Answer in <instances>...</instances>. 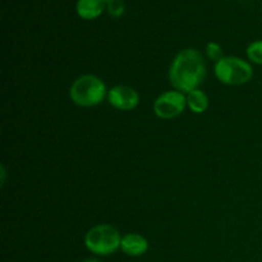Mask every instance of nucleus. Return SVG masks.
I'll return each mask as SVG.
<instances>
[{
	"label": "nucleus",
	"instance_id": "obj_8",
	"mask_svg": "<svg viewBox=\"0 0 262 262\" xmlns=\"http://www.w3.org/2000/svg\"><path fill=\"white\" fill-rule=\"evenodd\" d=\"M106 10V0H77L76 12L79 18L92 20L99 18Z\"/></svg>",
	"mask_w": 262,
	"mask_h": 262
},
{
	"label": "nucleus",
	"instance_id": "obj_7",
	"mask_svg": "<svg viewBox=\"0 0 262 262\" xmlns=\"http://www.w3.org/2000/svg\"><path fill=\"white\" fill-rule=\"evenodd\" d=\"M120 250L128 256L138 257L148 251V241L138 233H127L122 237Z\"/></svg>",
	"mask_w": 262,
	"mask_h": 262
},
{
	"label": "nucleus",
	"instance_id": "obj_9",
	"mask_svg": "<svg viewBox=\"0 0 262 262\" xmlns=\"http://www.w3.org/2000/svg\"><path fill=\"white\" fill-rule=\"evenodd\" d=\"M187 96V107L194 114H202L209 107V96L202 90L197 89L188 92Z\"/></svg>",
	"mask_w": 262,
	"mask_h": 262
},
{
	"label": "nucleus",
	"instance_id": "obj_13",
	"mask_svg": "<svg viewBox=\"0 0 262 262\" xmlns=\"http://www.w3.org/2000/svg\"><path fill=\"white\" fill-rule=\"evenodd\" d=\"M83 262H101V261L96 260V258H87V260H84Z\"/></svg>",
	"mask_w": 262,
	"mask_h": 262
},
{
	"label": "nucleus",
	"instance_id": "obj_5",
	"mask_svg": "<svg viewBox=\"0 0 262 262\" xmlns=\"http://www.w3.org/2000/svg\"><path fill=\"white\" fill-rule=\"evenodd\" d=\"M187 107V96L178 90H170L160 96L154 102V113L160 119H174L179 117Z\"/></svg>",
	"mask_w": 262,
	"mask_h": 262
},
{
	"label": "nucleus",
	"instance_id": "obj_2",
	"mask_svg": "<svg viewBox=\"0 0 262 262\" xmlns=\"http://www.w3.org/2000/svg\"><path fill=\"white\" fill-rule=\"evenodd\" d=\"M106 84L95 74H83L74 79L69 89V97L81 107L97 106L107 97Z\"/></svg>",
	"mask_w": 262,
	"mask_h": 262
},
{
	"label": "nucleus",
	"instance_id": "obj_3",
	"mask_svg": "<svg viewBox=\"0 0 262 262\" xmlns=\"http://www.w3.org/2000/svg\"><path fill=\"white\" fill-rule=\"evenodd\" d=\"M122 235L110 224H97L87 230L84 246L90 252L97 256H109L120 248Z\"/></svg>",
	"mask_w": 262,
	"mask_h": 262
},
{
	"label": "nucleus",
	"instance_id": "obj_6",
	"mask_svg": "<svg viewBox=\"0 0 262 262\" xmlns=\"http://www.w3.org/2000/svg\"><path fill=\"white\" fill-rule=\"evenodd\" d=\"M107 101L113 107L122 112L136 109L140 104V94L133 87L118 84L107 91Z\"/></svg>",
	"mask_w": 262,
	"mask_h": 262
},
{
	"label": "nucleus",
	"instance_id": "obj_12",
	"mask_svg": "<svg viewBox=\"0 0 262 262\" xmlns=\"http://www.w3.org/2000/svg\"><path fill=\"white\" fill-rule=\"evenodd\" d=\"M205 53H206V56L210 59V60L215 61V63H217V61L220 60V59L224 58V53H223V48L219 45L217 42H215V41H210L209 43L206 45V50H205Z\"/></svg>",
	"mask_w": 262,
	"mask_h": 262
},
{
	"label": "nucleus",
	"instance_id": "obj_10",
	"mask_svg": "<svg viewBox=\"0 0 262 262\" xmlns=\"http://www.w3.org/2000/svg\"><path fill=\"white\" fill-rule=\"evenodd\" d=\"M246 54H247L248 60L262 66V40H256L251 42L246 50Z\"/></svg>",
	"mask_w": 262,
	"mask_h": 262
},
{
	"label": "nucleus",
	"instance_id": "obj_1",
	"mask_svg": "<svg viewBox=\"0 0 262 262\" xmlns=\"http://www.w3.org/2000/svg\"><path fill=\"white\" fill-rule=\"evenodd\" d=\"M207 74V67L201 51L197 49H184L173 59L169 68V81L174 90L188 94L200 89Z\"/></svg>",
	"mask_w": 262,
	"mask_h": 262
},
{
	"label": "nucleus",
	"instance_id": "obj_11",
	"mask_svg": "<svg viewBox=\"0 0 262 262\" xmlns=\"http://www.w3.org/2000/svg\"><path fill=\"white\" fill-rule=\"evenodd\" d=\"M106 12L110 17L120 18L125 12L124 0H106Z\"/></svg>",
	"mask_w": 262,
	"mask_h": 262
},
{
	"label": "nucleus",
	"instance_id": "obj_4",
	"mask_svg": "<svg viewBox=\"0 0 262 262\" xmlns=\"http://www.w3.org/2000/svg\"><path fill=\"white\" fill-rule=\"evenodd\" d=\"M215 76L228 86H241L250 82L253 77V68L247 60L238 56H224L214 67Z\"/></svg>",
	"mask_w": 262,
	"mask_h": 262
}]
</instances>
